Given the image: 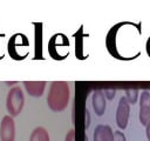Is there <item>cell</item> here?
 <instances>
[{
  "mask_svg": "<svg viewBox=\"0 0 150 141\" xmlns=\"http://www.w3.org/2000/svg\"><path fill=\"white\" fill-rule=\"evenodd\" d=\"M0 140L14 141L15 140V122L11 115H5L0 123Z\"/></svg>",
  "mask_w": 150,
  "mask_h": 141,
  "instance_id": "277c9868",
  "label": "cell"
},
{
  "mask_svg": "<svg viewBox=\"0 0 150 141\" xmlns=\"http://www.w3.org/2000/svg\"><path fill=\"white\" fill-rule=\"evenodd\" d=\"M139 122L146 126L150 122V93L144 90L139 96Z\"/></svg>",
  "mask_w": 150,
  "mask_h": 141,
  "instance_id": "5b68a950",
  "label": "cell"
},
{
  "mask_svg": "<svg viewBox=\"0 0 150 141\" xmlns=\"http://www.w3.org/2000/svg\"><path fill=\"white\" fill-rule=\"evenodd\" d=\"M25 89L30 96L39 98L43 94L45 88H46V82L45 81H25Z\"/></svg>",
  "mask_w": 150,
  "mask_h": 141,
  "instance_id": "ba28073f",
  "label": "cell"
},
{
  "mask_svg": "<svg viewBox=\"0 0 150 141\" xmlns=\"http://www.w3.org/2000/svg\"><path fill=\"white\" fill-rule=\"evenodd\" d=\"M70 98L69 86L66 81H54L49 87L47 95L48 107L53 112H62L67 108Z\"/></svg>",
  "mask_w": 150,
  "mask_h": 141,
  "instance_id": "6da1fadb",
  "label": "cell"
},
{
  "mask_svg": "<svg viewBox=\"0 0 150 141\" xmlns=\"http://www.w3.org/2000/svg\"><path fill=\"white\" fill-rule=\"evenodd\" d=\"M146 129H145V133H146V137H148V141H150V122L145 126Z\"/></svg>",
  "mask_w": 150,
  "mask_h": 141,
  "instance_id": "2e32d148",
  "label": "cell"
},
{
  "mask_svg": "<svg viewBox=\"0 0 150 141\" xmlns=\"http://www.w3.org/2000/svg\"><path fill=\"white\" fill-rule=\"evenodd\" d=\"M64 141H75V130H74V129L68 130Z\"/></svg>",
  "mask_w": 150,
  "mask_h": 141,
  "instance_id": "7c38bea8",
  "label": "cell"
},
{
  "mask_svg": "<svg viewBox=\"0 0 150 141\" xmlns=\"http://www.w3.org/2000/svg\"><path fill=\"white\" fill-rule=\"evenodd\" d=\"M114 141H127V137L121 130H116L114 133Z\"/></svg>",
  "mask_w": 150,
  "mask_h": 141,
  "instance_id": "8fae6325",
  "label": "cell"
},
{
  "mask_svg": "<svg viewBox=\"0 0 150 141\" xmlns=\"http://www.w3.org/2000/svg\"><path fill=\"white\" fill-rule=\"evenodd\" d=\"M91 105H93V108H94L96 115L101 116V115L104 114L105 107H107V102H105L104 93H103L101 89H96V90L93 93V96H91Z\"/></svg>",
  "mask_w": 150,
  "mask_h": 141,
  "instance_id": "8992f818",
  "label": "cell"
},
{
  "mask_svg": "<svg viewBox=\"0 0 150 141\" xmlns=\"http://www.w3.org/2000/svg\"><path fill=\"white\" fill-rule=\"evenodd\" d=\"M29 141H50L49 134L46 128L43 127H36L30 134Z\"/></svg>",
  "mask_w": 150,
  "mask_h": 141,
  "instance_id": "9c48e42d",
  "label": "cell"
},
{
  "mask_svg": "<svg viewBox=\"0 0 150 141\" xmlns=\"http://www.w3.org/2000/svg\"><path fill=\"white\" fill-rule=\"evenodd\" d=\"M23 106H25V95H23L22 89L18 86L11 88L6 98V108L9 115L12 118L19 115Z\"/></svg>",
  "mask_w": 150,
  "mask_h": 141,
  "instance_id": "7a4b0ae2",
  "label": "cell"
},
{
  "mask_svg": "<svg viewBox=\"0 0 150 141\" xmlns=\"http://www.w3.org/2000/svg\"><path fill=\"white\" fill-rule=\"evenodd\" d=\"M145 49H146V54H148V55H149V58H150V36H149V38H148V40H146Z\"/></svg>",
  "mask_w": 150,
  "mask_h": 141,
  "instance_id": "9a60e30c",
  "label": "cell"
},
{
  "mask_svg": "<svg viewBox=\"0 0 150 141\" xmlns=\"http://www.w3.org/2000/svg\"><path fill=\"white\" fill-rule=\"evenodd\" d=\"M94 141H114V132L110 126L108 125H98L96 126L94 134Z\"/></svg>",
  "mask_w": 150,
  "mask_h": 141,
  "instance_id": "52a82bcc",
  "label": "cell"
},
{
  "mask_svg": "<svg viewBox=\"0 0 150 141\" xmlns=\"http://www.w3.org/2000/svg\"><path fill=\"white\" fill-rule=\"evenodd\" d=\"M125 99L129 105H135L138 99V89H125Z\"/></svg>",
  "mask_w": 150,
  "mask_h": 141,
  "instance_id": "30bf717a",
  "label": "cell"
},
{
  "mask_svg": "<svg viewBox=\"0 0 150 141\" xmlns=\"http://www.w3.org/2000/svg\"><path fill=\"white\" fill-rule=\"evenodd\" d=\"M103 93H104V96H107L109 100H111V99L115 96L116 90H115V89H105Z\"/></svg>",
  "mask_w": 150,
  "mask_h": 141,
  "instance_id": "4fadbf2b",
  "label": "cell"
},
{
  "mask_svg": "<svg viewBox=\"0 0 150 141\" xmlns=\"http://www.w3.org/2000/svg\"><path fill=\"white\" fill-rule=\"evenodd\" d=\"M89 123H90V115H89L88 109H86V128L89 127Z\"/></svg>",
  "mask_w": 150,
  "mask_h": 141,
  "instance_id": "5bb4252c",
  "label": "cell"
},
{
  "mask_svg": "<svg viewBox=\"0 0 150 141\" xmlns=\"http://www.w3.org/2000/svg\"><path fill=\"white\" fill-rule=\"evenodd\" d=\"M130 115V105L125 96H122L118 101V106L116 109V125L120 129H125L129 122Z\"/></svg>",
  "mask_w": 150,
  "mask_h": 141,
  "instance_id": "3957f363",
  "label": "cell"
}]
</instances>
